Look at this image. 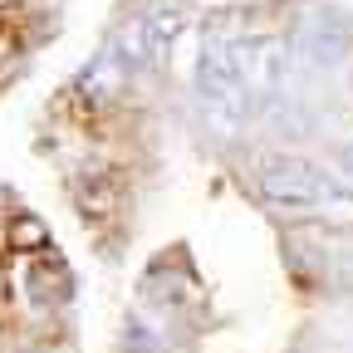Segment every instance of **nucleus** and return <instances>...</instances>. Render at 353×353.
I'll return each mask as SVG.
<instances>
[{"instance_id":"2","label":"nucleus","mask_w":353,"mask_h":353,"mask_svg":"<svg viewBox=\"0 0 353 353\" xmlns=\"http://www.w3.org/2000/svg\"><path fill=\"white\" fill-rule=\"evenodd\" d=\"M343 187H348V192H353V148H348V152H343Z\"/></svg>"},{"instance_id":"1","label":"nucleus","mask_w":353,"mask_h":353,"mask_svg":"<svg viewBox=\"0 0 353 353\" xmlns=\"http://www.w3.org/2000/svg\"><path fill=\"white\" fill-rule=\"evenodd\" d=\"M255 187L270 206L294 211V216H348L353 211V192L343 187V176L304 157H270L255 172Z\"/></svg>"}]
</instances>
